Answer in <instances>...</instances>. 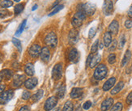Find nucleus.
<instances>
[{"mask_svg": "<svg viewBox=\"0 0 132 111\" xmlns=\"http://www.w3.org/2000/svg\"><path fill=\"white\" fill-rule=\"evenodd\" d=\"M108 73V68L105 64L98 65L97 68L95 69L93 73V78L97 80H102L105 79Z\"/></svg>", "mask_w": 132, "mask_h": 111, "instance_id": "1", "label": "nucleus"}, {"mask_svg": "<svg viewBox=\"0 0 132 111\" xmlns=\"http://www.w3.org/2000/svg\"><path fill=\"white\" fill-rule=\"evenodd\" d=\"M85 18H86V14L84 13V11H77V12H76V14L74 15L71 20V24L73 27L75 28L80 27Z\"/></svg>", "mask_w": 132, "mask_h": 111, "instance_id": "2", "label": "nucleus"}, {"mask_svg": "<svg viewBox=\"0 0 132 111\" xmlns=\"http://www.w3.org/2000/svg\"><path fill=\"white\" fill-rule=\"evenodd\" d=\"M45 43L46 44V46L51 47V48H55L57 46L58 43V38L57 35L53 32H51L48 33L45 38Z\"/></svg>", "mask_w": 132, "mask_h": 111, "instance_id": "3", "label": "nucleus"}, {"mask_svg": "<svg viewBox=\"0 0 132 111\" xmlns=\"http://www.w3.org/2000/svg\"><path fill=\"white\" fill-rule=\"evenodd\" d=\"M63 76V65L62 63H58L53 67L52 70V77L53 80H59Z\"/></svg>", "mask_w": 132, "mask_h": 111, "instance_id": "4", "label": "nucleus"}, {"mask_svg": "<svg viewBox=\"0 0 132 111\" xmlns=\"http://www.w3.org/2000/svg\"><path fill=\"white\" fill-rule=\"evenodd\" d=\"M14 96V92L12 90H7L4 91L3 93L0 94V104L5 105L7 104Z\"/></svg>", "mask_w": 132, "mask_h": 111, "instance_id": "5", "label": "nucleus"}, {"mask_svg": "<svg viewBox=\"0 0 132 111\" xmlns=\"http://www.w3.org/2000/svg\"><path fill=\"white\" fill-rule=\"evenodd\" d=\"M58 103V98L57 97H50L45 101L44 105V109L45 111H50L55 107Z\"/></svg>", "mask_w": 132, "mask_h": 111, "instance_id": "6", "label": "nucleus"}, {"mask_svg": "<svg viewBox=\"0 0 132 111\" xmlns=\"http://www.w3.org/2000/svg\"><path fill=\"white\" fill-rule=\"evenodd\" d=\"M83 11L86 15L92 16L96 11V5L92 3H87L83 5Z\"/></svg>", "mask_w": 132, "mask_h": 111, "instance_id": "7", "label": "nucleus"}, {"mask_svg": "<svg viewBox=\"0 0 132 111\" xmlns=\"http://www.w3.org/2000/svg\"><path fill=\"white\" fill-rule=\"evenodd\" d=\"M41 52H42V48L37 44L32 45L28 50V54L32 58H37L41 54Z\"/></svg>", "mask_w": 132, "mask_h": 111, "instance_id": "8", "label": "nucleus"}, {"mask_svg": "<svg viewBox=\"0 0 132 111\" xmlns=\"http://www.w3.org/2000/svg\"><path fill=\"white\" fill-rule=\"evenodd\" d=\"M114 11V5L111 0H105L104 6H103V11L105 15H110L113 13Z\"/></svg>", "mask_w": 132, "mask_h": 111, "instance_id": "9", "label": "nucleus"}, {"mask_svg": "<svg viewBox=\"0 0 132 111\" xmlns=\"http://www.w3.org/2000/svg\"><path fill=\"white\" fill-rule=\"evenodd\" d=\"M24 82H25V76L24 75H16L14 76L13 81H12V86L14 88H20Z\"/></svg>", "mask_w": 132, "mask_h": 111, "instance_id": "10", "label": "nucleus"}, {"mask_svg": "<svg viewBox=\"0 0 132 111\" xmlns=\"http://www.w3.org/2000/svg\"><path fill=\"white\" fill-rule=\"evenodd\" d=\"M37 83H38L37 79L35 77H32L25 80V82H24V86H25V88L27 89L31 90V89H33L36 87Z\"/></svg>", "mask_w": 132, "mask_h": 111, "instance_id": "11", "label": "nucleus"}, {"mask_svg": "<svg viewBox=\"0 0 132 111\" xmlns=\"http://www.w3.org/2000/svg\"><path fill=\"white\" fill-rule=\"evenodd\" d=\"M41 59L44 62H48L50 59V51H49V48L47 46H45L42 49V52H41Z\"/></svg>", "mask_w": 132, "mask_h": 111, "instance_id": "12", "label": "nucleus"}, {"mask_svg": "<svg viewBox=\"0 0 132 111\" xmlns=\"http://www.w3.org/2000/svg\"><path fill=\"white\" fill-rule=\"evenodd\" d=\"M114 104V99L111 97L106 98V99L102 102L101 105V109L102 111H107L109 109H110L111 106Z\"/></svg>", "mask_w": 132, "mask_h": 111, "instance_id": "13", "label": "nucleus"}, {"mask_svg": "<svg viewBox=\"0 0 132 111\" xmlns=\"http://www.w3.org/2000/svg\"><path fill=\"white\" fill-rule=\"evenodd\" d=\"M119 29V24L117 20H113L111 24L109 25L108 28V32H109L110 33H112L114 35H116L118 32Z\"/></svg>", "mask_w": 132, "mask_h": 111, "instance_id": "14", "label": "nucleus"}, {"mask_svg": "<svg viewBox=\"0 0 132 111\" xmlns=\"http://www.w3.org/2000/svg\"><path fill=\"white\" fill-rule=\"evenodd\" d=\"M116 83V78L115 77H111L110 79L105 81V83L103 85V90L104 91H109L110 88H112L114 87V85Z\"/></svg>", "mask_w": 132, "mask_h": 111, "instance_id": "15", "label": "nucleus"}, {"mask_svg": "<svg viewBox=\"0 0 132 111\" xmlns=\"http://www.w3.org/2000/svg\"><path fill=\"white\" fill-rule=\"evenodd\" d=\"M78 36H79V34H78V31L76 30L75 28H74V29H71V31L69 32V35H68L69 42L71 44L76 43L77 40H78Z\"/></svg>", "mask_w": 132, "mask_h": 111, "instance_id": "16", "label": "nucleus"}, {"mask_svg": "<svg viewBox=\"0 0 132 111\" xmlns=\"http://www.w3.org/2000/svg\"><path fill=\"white\" fill-rule=\"evenodd\" d=\"M83 95V89L80 88H74L71 92V97L73 99L80 98Z\"/></svg>", "mask_w": 132, "mask_h": 111, "instance_id": "17", "label": "nucleus"}, {"mask_svg": "<svg viewBox=\"0 0 132 111\" xmlns=\"http://www.w3.org/2000/svg\"><path fill=\"white\" fill-rule=\"evenodd\" d=\"M24 72L27 76H32L35 73V70H34V66L32 63H27L24 67Z\"/></svg>", "mask_w": 132, "mask_h": 111, "instance_id": "18", "label": "nucleus"}, {"mask_svg": "<svg viewBox=\"0 0 132 111\" xmlns=\"http://www.w3.org/2000/svg\"><path fill=\"white\" fill-rule=\"evenodd\" d=\"M124 87V82L123 81H120L117 84V85L114 86V88L111 90V94L112 95H116L119 92H121V90Z\"/></svg>", "mask_w": 132, "mask_h": 111, "instance_id": "19", "label": "nucleus"}, {"mask_svg": "<svg viewBox=\"0 0 132 111\" xmlns=\"http://www.w3.org/2000/svg\"><path fill=\"white\" fill-rule=\"evenodd\" d=\"M101 60V56L100 54H96L95 56L92 57V60H91V63L89 64V67L91 68H93L95 67L96 66L100 63V61Z\"/></svg>", "mask_w": 132, "mask_h": 111, "instance_id": "20", "label": "nucleus"}, {"mask_svg": "<svg viewBox=\"0 0 132 111\" xmlns=\"http://www.w3.org/2000/svg\"><path fill=\"white\" fill-rule=\"evenodd\" d=\"M112 43V35L109 32H106L104 35V44L105 46L109 47L110 44Z\"/></svg>", "mask_w": 132, "mask_h": 111, "instance_id": "21", "label": "nucleus"}, {"mask_svg": "<svg viewBox=\"0 0 132 111\" xmlns=\"http://www.w3.org/2000/svg\"><path fill=\"white\" fill-rule=\"evenodd\" d=\"M43 95H44V91L42 89H39L38 91L34 94V95L32 96L31 98H32V100L33 102H37L38 101H40L41 99H42Z\"/></svg>", "mask_w": 132, "mask_h": 111, "instance_id": "22", "label": "nucleus"}, {"mask_svg": "<svg viewBox=\"0 0 132 111\" xmlns=\"http://www.w3.org/2000/svg\"><path fill=\"white\" fill-rule=\"evenodd\" d=\"M78 51L76 48H72L71 49V50H70V53H69V60L71 62H76V59H78Z\"/></svg>", "mask_w": 132, "mask_h": 111, "instance_id": "23", "label": "nucleus"}, {"mask_svg": "<svg viewBox=\"0 0 132 111\" xmlns=\"http://www.w3.org/2000/svg\"><path fill=\"white\" fill-rule=\"evenodd\" d=\"M0 73H1V75L3 76V79L5 80H10L11 78L13 76V71L9 69H4Z\"/></svg>", "mask_w": 132, "mask_h": 111, "instance_id": "24", "label": "nucleus"}, {"mask_svg": "<svg viewBox=\"0 0 132 111\" xmlns=\"http://www.w3.org/2000/svg\"><path fill=\"white\" fill-rule=\"evenodd\" d=\"M65 92H66V87L64 84H62L60 87L57 89V92H56V97L57 98H63L65 95Z\"/></svg>", "mask_w": 132, "mask_h": 111, "instance_id": "25", "label": "nucleus"}, {"mask_svg": "<svg viewBox=\"0 0 132 111\" xmlns=\"http://www.w3.org/2000/svg\"><path fill=\"white\" fill-rule=\"evenodd\" d=\"M130 57H131V53L129 50H127L125 53V54H124V57H123V59L122 61V67H124V66H126L127 63H128V62L130 59Z\"/></svg>", "mask_w": 132, "mask_h": 111, "instance_id": "26", "label": "nucleus"}, {"mask_svg": "<svg viewBox=\"0 0 132 111\" xmlns=\"http://www.w3.org/2000/svg\"><path fill=\"white\" fill-rule=\"evenodd\" d=\"M73 109H74L73 103L71 101H67L64 104V106H63V110L62 111H73Z\"/></svg>", "mask_w": 132, "mask_h": 111, "instance_id": "27", "label": "nucleus"}, {"mask_svg": "<svg viewBox=\"0 0 132 111\" xmlns=\"http://www.w3.org/2000/svg\"><path fill=\"white\" fill-rule=\"evenodd\" d=\"M63 7H64V6L63 5V4H60V5H58V6L54 7H53V10L48 15H49V16H52V15H55L56 13H58V12L60 11L62 9H63Z\"/></svg>", "mask_w": 132, "mask_h": 111, "instance_id": "28", "label": "nucleus"}, {"mask_svg": "<svg viewBox=\"0 0 132 111\" xmlns=\"http://www.w3.org/2000/svg\"><path fill=\"white\" fill-rule=\"evenodd\" d=\"M12 5H13V2L11 1V0H3V1L0 3V6L3 8L10 7Z\"/></svg>", "mask_w": 132, "mask_h": 111, "instance_id": "29", "label": "nucleus"}, {"mask_svg": "<svg viewBox=\"0 0 132 111\" xmlns=\"http://www.w3.org/2000/svg\"><path fill=\"white\" fill-rule=\"evenodd\" d=\"M23 10H24V4L23 3H19L14 8L15 14V15H19V14H20L23 11Z\"/></svg>", "mask_w": 132, "mask_h": 111, "instance_id": "30", "label": "nucleus"}, {"mask_svg": "<svg viewBox=\"0 0 132 111\" xmlns=\"http://www.w3.org/2000/svg\"><path fill=\"white\" fill-rule=\"evenodd\" d=\"M26 22H27V20H24V21L21 24H20L19 28H18L17 31H16V32H15V35L16 36H19V35H20V33H22V32L24 29V27H25V25H26Z\"/></svg>", "mask_w": 132, "mask_h": 111, "instance_id": "31", "label": "nucleus"}, {"mask_svg": "<svg viewBox=\"0 0 132 111\" xmlns=\"http://www.w3.org/2000/svg\"><path fill=\"white\" fill-rule=\"evenodd\" d=\"M122 108H123V105L121 102H117L116 104L112 106L110 111H122Z\"/></svg>", "mask_w": 132, "mask_h": 111, "instance_id": "32", "label": "nucleus"}, {"mask_svg": "<svg viewBox=\"0 0 132 111\" xmlns=\"http://www.w3.org/2000/svg\"><path fill=\"white\" fill-rule=\"evenodd\" d=\"M12 42L16 46V48L18 49L20 52L22 51V45H21V42H20V41L19 39H16V38H12Z\"/></svg>", "mask_w": 132, "mask_h": 111, "instance_id": "33", "label": "nucleus"}, {"mask_svg": "<svg viewBox=\"0 0 132 111\" xmlns=\"http://www.w3.org/2000/svg\"><path fill=\"white\" fill-rule=\"evenodd\" d=\"M98 43H99V41L97 40L96 42L92 44V48H91V54H95V53L97 52V49L99 46Z\"/></svg>", "mask_w": 132, "mask_h": 111, "instance_id": "34", "label": "nucleus"}, {"mask_svg": "<svg viewBox=\"0 0 132 111\" xmlns=\"http://www.w3.org/2000/svg\"><path fill=\"white\" fill-rule=\"evenodd\" d=\"M126 42V38L124 35H122L120 36V39H119V43H118V48L119 49H122L123 46H124Z\"/></svg>", "mask_w": 132, "mask_h": 111, "instance_id": "35", "label": "nucleus"}, {"mask_svg": "<svg viewBox=\"0 0 132 111\" xmlns=\"http://www.w3.org/2000/svg\"><path fill=\"white\" fill-rule=\"evenodd\" d=\"M107 60H108L109 64H114L115 63V61H116V55H115L114 54H110L108 56V59H107Z\"/></svg>", "mask_w": 132, "mask_h": 111, "instance_id": "36", "label": "nucleus"}, {"mask_svg": "<svg viewBox=\"0 0 132 111\" xmlns=\"http://www.w3.org/2000/svg\"><path fill=\"white\" fill-rule=\"evenodd\" d=\"M95 35H96V27H92L88 32V38L90 39H92L94 38Z\"/></svg>", "mask_w": 132, "mask_h": 111, "instance_id": "37", "label": "nucleus"}, {"mask_svg": "<svg viewBox=\"0 0 132 111\" xmlns=\"http://www.w3.org/2000/svg\"><path fill=\"white\" fill-rule=\"evenodd\" d=\"M31 97V92L28 91H24V92L22 93V99L24 101L28 100Z\"/></svg>", "mask_w": 132, "mask_h": 111, "instance_id": "38", "label": "nucleus"}, {"mask_svg": "<svg viewBox=\"0 0 132 111\" xmlns=\"http://www.w3.org/2000/svg\"><path fill=\"white\" fill-rule=\"evenodd\" d=\"M117 41L116 40H114V42H112V43L110 44V47H109V51H114L115 49L117 48Z\"/></svg>", "mask_w": 132, "mask_h": 111, "instance_id": "39", "label": "nucleus"}, {"mask_svg": "<svg viewBox=\"0 0 132 111\" xmlns=\"http://www.w3.org/2000/svg\"><path fill=\"white\" fill-rule=\"evenodd\" d=\"M8 14H9V12H8V11L3 9V10H1L0 11V18H4L6 17L7 15H8Z\"/></svg>", "mask_w": 132, "mask_h": 111, "instance_id": "40", "label": "nucleus"}, {"mask_svg": "<svg viewBox=\"0 0 132 111\" xmlns=\"http://www.w3.org/2000/svg\"><path fill=\"white\" fill-rule=\"evenodd\" d=\"M91 106H92V102H91L90 101H87L83 105V108L84 109H89L91 108Z\"/></svg>", "mask_w": 132, "mask_h": 111, "instance_id": "41", "label": "nucleus"}, {"mask_svg": "<svg viewBox=\"0 0 132 111\" xmlns=\"http://www.w3.org/2000/svg\"><path fill=\"white\" fill-rule=\"evenodd\" d=\"M125 27H126V28H127V29H130V28H132V21H131L130 20H126V22H125Z\"/></svg>", "mask_w": 132, "mask_h": 111, "instance_id": "42", "label": "nucleus"}, {"mask_svg": "<svg viewBox=\"0 0 132 111\" xmlns=\"http://www.w3.org/2000/svg\"><path fill=\"white\" fill-rule=\"evenodd\" d=\"M126 103L128 104V105L132 104V92H130V93H129V95L127 96L126 100Z\"/></svg>", "mask_w": 132, "mask_h": 111, "instance_id": "43", "label": "nucleus"}, {"mask_svg": "<svg viewBox=\"0 0 132 111\" xmlns=\"http://www.w3.org/2000/svg\"><path fill=\"white\" fill-rule=\"evenodd\" d=\"M92 57H93L92 54H90L88 56V58H87V62H86V65H87L88 67L89 64H90V63H91V60H92Z\"/></svg>", "mask_w": 132, "mask_h": 111, "instance_id": "44", "label": "nucleus"}, {"mask_svg": "<svg viewBox=\"0 0 132 111\" xmlns=\"http://www.w3.org/2000/svg\"><path fill=\"white\" fill-rule=\"evenodd\" d=\"M19 111H30V107L28 105H24V106H22Z\"/></svg>", "mask_w": 132, "mask_h": 111, "instance_id": "45", "label": "nucleus"}, {"mask_svg": "<svg viewBox=\"0 0 132 111\" xmlns=\"http://www.w3.org/2000/svg\"><path fill=\"white\" fill-rule=\"evenodd\" d=\"M6 88L5 84H0V93H3L4 92V90Z\"/></svg>", "mask_w": 132, "mask_h": 111, "instance_id": "46", "label": "nucleus"}, {"mask_svg": "<svg viewBox=\"0 0 132 111\" xmlns=\"http://www.w3.org/2000/svg\"><path fill=\"white\" fill-rule=\"evenodd\" d=\"M128 15L130 16V17L132 18V5L130 6V9H129V11H128Z\"/></svg>", "mask_w": 132, "mask_h": 111, "instance_id": "47", "label": "nucleus"}, {"mask_svg": "<svg viewBox=\"0 0 132 111\" xmlns=\"http://www.w3.org/2000/svg\"><path fill=\"white\" fill-rule=\"evenodd\" d=\"M36 8H37V5H34V6H33V7L32 8V11H34V10H36Z\"/></svg>", "mask_w": 132, "mask_h": 111, "instance_id": "48", "label": "nucleus"}, {"mask_svg": "<svg viewBox=\"0 0 132 111\" xmlns=\"http://www.w3.org/2000/svg\"><path fill=\"white\" fill-rule=\"evenodd\" d=\"M53 111H62L60 108H55L54 109H53Z\"/></svg>", "mask_w": 132, "mask_h": 111, "instance_id": "49", "label": "nucleus"}, {"mask_svg": "<svg viewBox=\"0 0 132 111\" xmlns=\"http://www.w3.org/2000/svg\"><path fill=\"white\" fill-rule=\"evenodd\" d=\"M3 79V76L1 75V73H0V83H1V82H2Z\"/></svg>", "mask_w": 132, "mask_h": 111, "instance_id": "50", "label": "nucleus"}, {"mask_svg": "<svg viewBox=\"0 0 132 111\" xmlns=\"http://www.w3.org/2000/svg\"><path fill=\"white\" fill-rule=\"evenodd\" d=\"M100 46V49H103V44L101 43V44H100V46Z\"/></svg>", "mask_w": 132, "mask_h": 111, "instance_id": "51", "label": "nucleus"}, {"mask_svg": "<svg viewBox=\"0 0 132 111\" xmlns=\"http://www.w3.org/2000/svg\"><path fill=\"white\" fill-rule=\"evenodd\" d=\"M13 1H15V2H16V3H20V0H13Z\"/></svg>", "mask_w": 132, "mask_h": 111, "instance_id": "52", "label": "nucleus"}, {"mask_svg": "<svg viewBox=\"0 0 132 111\" xmlns=\"http://www.w3.org/2000/svg\"><path fill=\"white\" fill-rule=\"evenodd\" d=\"M0 1H1V0H0Z\"/></svg>", "mask_w": 132, "mask_h": 111, "instance_id": "53", "label": "nucleus"}]
</instances>
